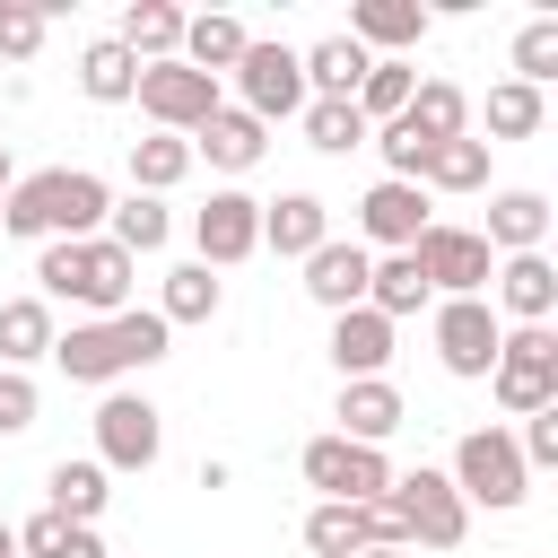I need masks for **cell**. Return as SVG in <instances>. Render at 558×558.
Listing matches in <instances>:
<instances>
[{"mask_svg": "<svg viewBox=\"0 0 558 558\" xmlns=\"http://www.w3.org/2000/svg\"><path fill=\"white\" fill-rule=\"evenodd\" d=\"M305 549H314V558H357V549H375V541H366V506H331V497H323V506L305 514Z\"/></svg>", "mask_w": 558, "mask_h": 558, "instance_id": "cell-39", "label": "cell"}, {"mask_svg": "<svg viewBox=\"0 0 558 558\" xmlns=\"http://www.w3.org/2000/svg\"><path fill=\"white\" fill-rule=\"evenodd\" d=\"M480 244H488V253H541V244H549V201H541V192H497Z\"/></svg>", "mask_w": 558, "mask_h": 558, "instance_id": "cell-21", "label": "cell"}, {"mask_svg": "<svg viewBox=\"0 0 558 558\" xmlns=\"http://www.w3.org/2000/svg\"><path fill=\"white\" fill-rule=\"evenodd\" d=\"M392 506H401V532H410V549H462V532H471V506L453 497V480L445 471H392V488H384Z\"/></svg>", "mask_w": 558, "mask_h": 558, "instance_id": "cell-8", "label": "cell"}, {"mask_svg": "<svg viewBox=\"0 0 558 558\" xmlns=\"http://www.w3.org/2000/svg\"><path fill=\"white\" fill-rule=\"evenodd\" d=\"M453 497L462 506H488V514H514L523 497H532V471H523V453H514V436L506 427H471L462 445H453Z\"/></svg>", "mask_w": 558, "mask_h": 558, "instance_id": "cell-4", "label": "cell"}, {"mask_svg": "<svg viewBox=\"0 0 558 558\" xmlns=\"http://www.w3.org/2000/svg\"><path fill=\"white\" fill-rule=\"evenodd\" d=\"M427 227H436V201H427L418 183H392V174H384V183H366V201H357V235H366V244L410 253Z\"/></svg>", "mask_w": 558, "mask_h": 558, "instance_id": "cell-13", "label": "cell"}, {"mask_svg": "<svg viewBox=\"0 0 558 558\" xmlns=\"http://www.w3.org/2000/svg\"><path fill=\"white\" fill-rule=\"evenodd\" d=\"M558 78V17H532L514 35V87H549Z\"/></svg>", "mask_w": 558, "mask_h": 558, "instance_id": "cell-41", "label": "cell"}, {"mask_svg": "<svg viewBox=\"0 0 558 558\" xmlns=\"http://www.w3.org/2000/svg\"><path fill=\"white\" fill-rule=\"evenodd\" d=\"M113 44H122L140 70H148V61H174V52H183V9H174V0H131Z\"/></svg>", "mask_w": 558, "mask_h": 558, "instance_id": "cell-25", "label": "cell"}, {"mask_svg": "<svg viewBox=\"0 0 558 558\" xmlns=\"http://www.w3.org/2000/svg\"><path fill=\"white\" fill-rule=\"evenodd\" d=\"M331 418H340L331 436H349V445H384V436L410 418V401H401L392 375H366V384H340V410H331Z\"/></svg>", "mask_w": 558, "mask_h": 558, "instance_id": "cell-20", "label": "cell"}, {"mask_svg": "<svg viewBox=\"0 0 558 558\" xmlns=\"http://www.w3.org/2000/svg\"><path fill=\"white\" fill-rule=\"evenodd\" d=\"M166 235H174V218H166V201H148V192H131V201H113V209H105V244H122L131 262H140V253H157Z\"/></svg>", "mask_w": 558, "mask_h": 558, "instance_id": "cell-32", "label": "cell"}, {"mask_svg": "<svg viewBox=\"0 0 558 558\" xmlns=\"http://www.w3.org/2000/svg\"><path fill=\"white\" fill-rule=\"evenodd\" d=\"M401 122H410L418 140H462V131H471V96H462L453 78H418L410 105H401Z\"/></svg>", "mask_w": 558, "mask_h": 558, "instance_id": "cell-28", "label": "cell"}, {"mask_svg": "<svg viewBox=\"0 0 558 558\" xmlns=\"http://www.w3.org/2000/svg\"><path fill=\"white\" fill-rule=\"evenodd\" d=\"M392 340H401V323H384L375 305H349V314H331V366H340V384H366V375H384V366H392Z\"/></svg>", "mask_w": 558, "mask_h": 558, "instance_id": "cell-15", "label": "cell"}, {"mask_svg": "<svg viewBox=\"0 0 558 558\" xmlns=\"http://www.w3.org/2000/svg\"><path fill=\"white\" fill-rule=\"evenodd\" d=\"M262 148H270V131H262L244 105H218V113L192 131V166L209 157L218 174H253V166H262Z\"/></svg>", "mask_w": 558, "mask_h": 558, "instance_id": "cell-18", "label": "cell"}, {"mask_svg": "<svg viewBox=\"0 0 558 558\" xmlns=\"http://www.w3.org/2000/svg\"><path fill=\"white\" fill-rule=\"evenodd\" d=\"M105 209H113V183L87 174V166H44L26 174L9 201H0V227L26 235V244H78V235H105Z\"/></svg>", "mask_w": 558, "mask_h": 558, "instance_id": "cell-1", "label": "cell"}, {"mask_svg": "<svg viewBox=\"0 0 558 558\" xmlns=\"http://www.w3.org/2000/svg\"><path fill=\"white\" fill-rule=\"evenodd\" d=\"M17 558H113L96 541V523H61V514H35L17 523Z\"/></svg>", "mask_w": 558, "mask_h": 558, "instance_id": "cell-36", "label": "cell"}, {"mask_svg": "<svg viewBox=\"0 0 558 558\" xmlns=\"http://www.w3.org/2000/svg\"><path fill=\"white\" fill-rule=\"evenodd\" d=\"M366 305H375L384 323H401V314H418V305H436V296H427V279H418L410 253H384V262L366 270Z\"/></svg>", "mask_w": 558, "mask_h": 558, "instance_id": "cell-33", "label": "cell"}, {"mask_svg": "<svg viewBox=\"0 0 558 558\" xmlns=\"http://www.w3.org/2000/svg\"><path fill=\"white\" fill-rule=\"evenodd\" d=\"M131 253L105 244V235H78V244H44L35 253V296L44 305H78V323H113L131 305Z\"/></svg>", "mask_w": 558, "mask_h": 558, "instance_id": "cell-2", "label": "cell"}, {"mask_svg": "<svg viewBox=\"0 0 558 558\" xmlns=\"http://www.w3.org/2000/svg\"><path fill=\"white\" fill-rule=\"evenodd\" d=\"M488 392L506 418H532L558 401V331L549 323H506L497 340V366H488Z\"/></svg>", "mask_w": 558, "mask_h": 558, "instance_id": "cell-3", "label": "cell"}, {"mask_svg": "<svg viewBox=\"0 0 558 558\" xmlns=\"http://www.w3.org/2000/svg\"><path fill=\"white\" fill-rule=\"evenodd\" d=\"M9 192H17V174H9V148H0V201H9Z\"/></svg>", "mask_w": 558, "mask_h": 558, "instance_id": "cell-45", "label": "cell"}, {"mask_svg": "<svg viewBox=\"0 0 558 558\" xmlns=\"http://www.w3.org/2000/svg\"><path fill=\"white\" fill-rule=\"evenodd\" d=\"M131 96H140V113H148L157 131H174V140H192V131L227 105V96H218V78H201L192 61H148Z\"/></svg>", "mask_w": 558, "mask_h": 558, "instance_id": "cell-9", "label": "cell"}, {"mask_svg": "<svg viewBox=\"0 0 558 558\" xmlns=\"http://www.w3.org/2000/svg\"><path fill=\"white\" fill-rule=\"evenodd\" d=\"M262 244H270L279 262H305L314 244H331V201H314V192H279V201H262Z\"/></svg>", "mask_w": 558, "mask_h": 558, "instance_id": "cell-19", "label": "cell"}, {"mask_svg": "<svg viewBox=\"0 0 558 558\" xmlns=\"http://www.w3.org/2000/svg\"><path fill=\"white\" fill-rule=\"evenodd\" d=\"M183 174H192V140H174V131H148V140H131V192L166 201Z\"/></svg>", "mask_w": 558, "mask_h": 558, "instance_id": "cell-29", "label": "cell"}, {"mask_svg": "<svg viewBox=\"0 0 558 558\" xmlns=\"http://www.w3.org/2000/svg\"><path fill=\"white\" fill-rule=\"evenodd\" d=\"M113 349H122V375H140V366L174 357V331H166L157 305H122V314H113Z\"/></svg>", "mask_w": 558, "mask_h": 558, "instance_id": "cell-35", "label": "cell"}, {"mask_svg": "<svg viewBox=\"0 0 558 558\" xmlns=\"http://www.w3.org/2000/svg\"><path fill=\"white\" fill-rule=\"evenodd\" d=\"M410 87H418V70L410 61H366V78H357V113H366V131L375 122H401V105H410Z\"/></svg>", "mask_w": 558, "mask_h": 558, "instance_id": "cell-37", "label": "cell"}, {"mask_svg": "<svg viewBox=\"0 0 558 558\" xmlns=\"http://www.w3.org/2000/svg\"><path fill=\"white\" fill-rule=\"evenodd\" d=\"M52 331H61V323H52L44 296H0V366H9V375H26L35 357H52Z\"/></svg>", "mask_w": 558, "mask_h": 558, "instance_id": "cell-24", "label": "cell"}, {"mask_svg": "<svg viewBox=\"0 0 558 558\" xmlns=\"http://www.w3.org/2000/svg\"><path fill=\"white\" fill-rule=\"evenodd\" d=\"M218 270H201V262H183V270H166V296H157V314H166V331L174 323H209L218 314Z\"/></svg>", "mask_w": 558, "mask_h": 558, "instance_id": "cell-38", "label": "cell"}, {"mask_svg": "<svg viewBox=\"0 0 558 558\" xmlns=\"http://www.w3.org/2000/svg\"><path fill=\"white\" fill-rule=\"evenodd\" d=\"M192 244H201V270H235V262H253L262 253V201L253 192H209L201 209H192Z\"/></svg>", "mask_w": 558, "mask_h": 558, "instance_id": "cell-12", "label": "cell"}, {"mask_svg": "<svg viewBox=\"0 0 558 558\" xmlns=\"http://www.w3.org/2000/svg\"><path fill=\"white\" fill-rule=\"evenodd\" d=\"M514 453H523V471H558V401L523 418V436H514Z\"/></svg>", "mask_w": 558, "mask_h": 558, "instance_id": "cell-43", "label": "cell"}, {"mask_svg": "<svg viewBox=\"0 0 558 558\" xmlns=\"http://www.w3.org/2000/svg\"><path fill=\"white\" fill-rule=\"evenodd\" d=\"M44 488H52L44 514H61V523H96V514L113 506V471H105V462H70V453H61V462L44 471Z\"/></svg>", "mask_w": 558, "mask_h": 558, "instance_id": "cell-23", "label": "cell"}, {"mask_svg": "<svg viewBox=\"0 0 558 558\" xmlns=\"http://www.w3.org/2000/svg\"><path fill=\"white\" fill-rule=\"evenodd\" d=\"M427 340H436V366H445V375H462V384H488L506 323L488 314V296H436V323H427Z\"/></svg>", "mask_w": 558, "mask_h": 558, "instance_id": "cell-5", "label": "cell"}, {"mask_svg": "<svg viewBox=\"0 0 558 558\" xmlns=\"http://www.w3.org/2000/svg\"><path fill=\"white\" fill-rule=\"evenodd\" d=\"M0 558H17V523H0Z\"/></svg>", "mask_w": 558, "mask_h": 558, "instance_id": "cell-46", "label": "cell"}, {"mask_svg": "<svg viewBox=\"0 0 558 558\" xmlns=\"http://www.w3.org/2000/svg\"><path fill=\"white\" fill-rule=\"evenodd\" d=\"M35 410H44L35 375H9V366H0V436H26V427H35Z\"/></svg>", "mask_w": 558, "mask_h": 558, "instance_id": "cell-44", "label": "cell"}, {"mask_svg": "<svg viewBox=\"0 0 558 558\" xmlns=\"http://www.w3.org/2000/svg\"><path fill=\"white\" fill-rule=\"evenodd\" d=\"M410 262H418L427 296H488V270H497V253L480 244V227H453V218H436L410 244Z\"/></svg>", "mask_w": 558, "mask_h": 558, "instance_id": "cell-7", "label": "cell"}, {"mask_svg": "<svg viewBox=\"0 0 558 558\" xmlns=\"http://www.w3.org/2000/svg\"><path fill=\"white\" fill-rule=\"evenodd\" d=\"M375 131H366V113L349 105V96H305V148H323V157H349V148H366Z\"/></svg>", "mask_w": 558, "mask_h": 558, "instance_id": "cell-30", "label": "cell"}, {"mask_svg": "<svg viewBox=\"0 0 558 558\" xmlns=\"http://www.w3.org/2000/svg\"><path fill=\"white\" fill-rule=\"evenodd\" d=\"M541 122H549L541 87H514V78H497V87H488V148H497V140H532Z\"/></svg>", "mask_w": 558, "mask_h": 558, "instance_id": "cell-40", "label": "cell"}, {"mask_svg": "<svg viewBox=\"0 0 558 558\" xmlns=\"http://www.w3.org/2000/svg\"><path fill=\"white\" fill-rule=\"evenodd\" d=\"M418 35H427V9H418V0H349V44H357V52L401 61Z\"/></svg>", "mask_w": 558, "mask_h": 558, "instance_id": "cell-17", "label": "cell"}, {"mask_svg": "<svg viewBox=\"0 0 558 558\" xmlns=\"http://www.w3.org/2000/svg\"><path fill=\"white\" fill-rule=\"evenodd\" d=\"M44 35H52V9H35V0H0V61H35Z\"/></svg>", "mask_w": 558, "mask_h": 558, "instance_id": "cell-42", "label": "cell"}, {"mask_svg": "<svg viewBox=\"0 0 558 558\" xmlns=\"http://www.w3.org/2000/svg\"><path fill=\"white\" fill-rule=\"evenodd\" d=\"M488 183V140H436V157H427V174H418V192L436 201V192H480Z\"/></svg>", "mask_w": 558, "mask_h": 558, "instance_id": "cell-31", "label": "cell"}, {"mask_svg": "<svg viewBox=\"0 0 558 558\" xmlns=\"http://www.w3.org/2000/svg\"><path fill=\"white\" fill-rule=\"evenodd\" d=\"M166 445V410L148 392H105L96 401V462L105 471H148Z\"/></svg>", "mask_w": 558, "mask_h": 558, "instance_id": "cell-10", "label": "cell"}, {"mask_svg": "<svg viewBox=\"0 0 558 558\" xmlns=\"http://www.w3.org/2000/svg\"><path fill=\"white\" fill-rule=\"evenodd\" d=\"M227 78H235V96H244V113H253L262 131L288 122V113H305V70H296L288 44H244V61H235Z\"/></svg>", "mask_w": 558, "mask_h": 558, "instance_id": "cell-11", "label": "cell"}, {"mask_svg": "<svg viewBox=\"0 0 558 558\" xmlns=\"http://www.w3.org/2000/svg\"><path fill=\"white\" fill-rule=\"evenodd\" d=\"M244 17H227V9H201V17H183V52L174 61H192L201 78H218V70H235L244 61Z\"/></svg>", "mask_w": 558, "mask_h": 558, "instance_id": "cell-26", "label": "cell"}, {"mask_svg": "<svg viewBox=\"0 0 558 558\" xmlns=\"http://www.w3.org/2000/svg\"><path fill=\"white\" fill-rule=\"evenodd\" d=\"M296 471H305V488H323L331 506H375V497L392 488L384 445H349V436H314V445L296 453Z\"/></svg>", "mask_w": 558, "mask_h": 558, "instance_id": "cell-6", "label": "cell"}, {"mask_svg": "<svg viewBox=\"0 0 558 558\" xmlns=\"http://www.w3.org/2000/svg\"><path fill=\"white\" fill-rule=\"evenodd\" d=\"M366 270H375V253L331 235V244L305 253V296H314L323 314H349V305H366Z\"/></svg>", "mask_w": 558, "mask_h": 558, "instance_id": "cell-16", "label": "cell"}, {"mask_svg": "<svg viewBox=\"0 0 558 558\" xmlns=\"http://www.w3.org/2000/svg\"><path fill=\"white\" fill-rule=\"evenodd\" d=\"M357 558H410V549H357Z\"/></svg>", "mask_w": 558, "mask_h": 558, "instance_id": "cell-47", "label": "cell"}, {"mask_svg": "<svg viewBox=\"0 0 558 558\" xmlns=\"http://www.w3.org/2000/svg\"><path fill=\"white\" fill-rule=\"evenodd\" d=\"M488 314H497V323H549V314H558V270H549V253H506V262L488 270Z\"/></svg>", "mask_w": 558, "mask_h": 558, "instance_id": "cell-14", "label": "cell"}, {"mask_svg": "<svg viewBox=\"0 0 558 558\" xmlns=\"http://www.w3.org/2000/svg\"><path fill=\"white\" fill-rule=\"evenodd\" d=\"M366 61H375V52H357L349 35H323V44H305V52H296V70H305V96H357Z\"/></svg>", "mask_w": 558, "mask_h": 558, "instance_id": "cell-27", "label": "cell"}, {"mask_svg": "<svg viewBox=\"0 0 558 558\" xmlns=\"http://www.w3.org/2000/svg\"><path fill=\"white\" fill-rule=\"evenodd\" d=\"M78 87H87L96 105H131V87H140V61H131L113 35H96V44L78 52Z\"/></svg>", "mask_w": 558, "mask_h": 558, "instance_id": "cell-34", "label": "cell"}, {"mask_svg": "<svg viewBox=\"0 0 558 558\" xmlns=\"http://www.w3.org/2000/svg\"><path fill=\"white\" fill-rule=\"evenodd\" d=\"M52 366H61L70 384H105V392H113V375H122L113 323H70V331H52Z\"/></svg>", "mask_w": 558, "mask_h": 558, "instance_id": "cell-22", "label": "cell"}]
</instances>
